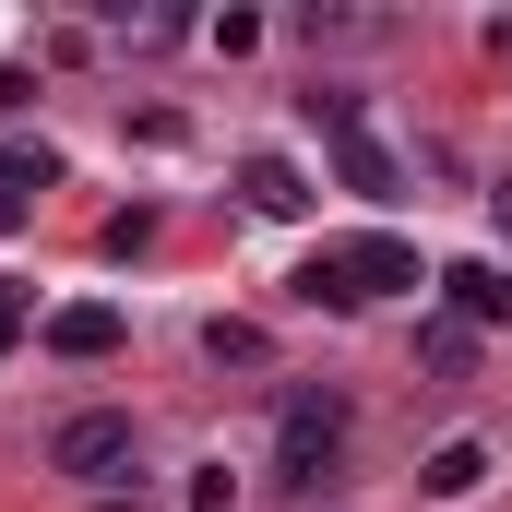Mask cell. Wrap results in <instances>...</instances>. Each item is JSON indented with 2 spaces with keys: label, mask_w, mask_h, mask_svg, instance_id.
<instances>
[{
  "label": "cell",
  "mask_w": 512,
  "mask_h": 512,
  "mask_svg": "<svg viewBox=\"0 0 512 512\" xmlns=\"http://www.w3.org/2000/svg\"><path fill=\"white\" fill-rule=\"evenodd\" d=\"M393 286H417V251L405 239H334V251H310L298 262V298L310 310H370V298H393Z\"/></svg>",
  "instance_id": "6da1fadb"
},
{
  "label": "cell",
  "mask_w": 512,
  "mask_h": 512,
  "mask_svg": "<svg viewBox=\"0 0 512 512\" xmlns=\"http://www.w3.org/2000/svg\"><path fill=\"white\" fill-rule=\"evenodd\" d=\"M334 453H346V393H334V382H298L286 417H274V489H322Z\"/></svg>",
  "instance_id": "7a4b0ae2"
},
{
  "label": "cell",
  "mask_w": 512,
  "mask_h": 512,
  "mask_svg": "<svg viewBox=\"0 0 512 512\" xmlns=\"http://www.w3.org/2000/svg\"><path fill=\"white\" fill-rule=\"evenodd\" d=\"M131 453H143V429H131L120 405H84V417H60V441H48L60 477H120Z\"/></svg>",
  "instance_id": "3957f363"
},
{
  "label": "cell",
  "mask_w": 512,
  "mask_h": 512,
  "mask_svg": "<svg viewBox=\"0 0 512 512\" xmlns=\"http://www.w3.org/2000/svg\"><path fill=\"white\" fill-rule=\"evenodd\" d=\"M334 179H346L358 203H393V191H405V167H393V143H370V120L334 131Z\"/></svg>",
  "instance_id": "277c9868"
},
{
  "label": "cell",
  "mask_w": 512,
  "mask_h": 512,
  "mask_svg": "<svg viewBox=\"0 0 512 512\" xmlns=\"http://www.w3.org/2000/svg\"><path fill=\"white\" fill-rule=\"evenodd\" d=\"M48 346L60 358H120V310L108 298H72V310H48Z\"/></svg>",
  "instance_id": "5b68a950"
},
{
  "label": "cell",
  "mask_w": 512,
  "mask_h": 512,
  "mask_svg": "<svg viewBox=\"0 0 512 512\" xmlns=\"http://www.w3.org/2000/svg\"><path fill=\"white\" fill-rule=\"evenodd\" d=\"M441 298H453V322H512V274L501 262H453Z\"/></svg>",
  "instance_id": "8992f818"
},
{
  "label": "cell",
  "mask_w": 512,
  "mask_h": 512,
  "mask_svg": "<svg viewBox=\"0 0 512 512\" xmlns=\"http://www.w3.org/2000/svg\"><path fill=\"white\" fill-rule=\"evenodd\" d=\"M239 203H251V215H310V179H298L286 155H239Z\"/></svg>",
  "instance_id": "52a82bcc"
},
{
  "label": "cell",
  "mask_w": 512,
  "mask_h": 512,
  "mask_svg": "<svg viewBox=\"0 0 512 512\" xmlns=\"http://www.w3.org/2000/svg\"><path fill=\"white\" fill-rule=\"evenodd\" d=\"M477 477H489V441H441V453L417 465V489H429V501H465Z\"/></svg>",
  "instance_id": "ba28073f"
},
{
  "label": "cell",
  "mask_w": 512,
  "mask_h": 512,
  "mask_svg": "<svg viewBox=\"0 0 512 512\" xmlns=\"http://www.w3.org/2000/svg\"><path fill=\"white\" fill-rule=\"evenodd\" d=\"M203 358H215V370H262L274 346H262V322H203Z\"/></svg>",
  "instance_id": "9c48e42d"
},
{
  "label": "cell",
  "mask_w": 512,
  "mask_h": 512,
  "mask_svg": "<svg viewBox=\"0 0 512 512\" xmlns=\"http://www.w3.org/2000/svg\"><path fill=\"white\" fill-rule=\"evenodd\" d=\"M417 358H429L441 382H453V370H477V322H429V334H417Z\"/></svg>",
  "instance_id": "30bf717a"
},
{
  "label": "cell",
  "mask_w": 512,
  "mask_h": 512,
  "mask_svg": "<svg viewBox=\"0 0 512 512\" xmlns=\"http://www.w3.org/2000/svg\"><path fill=\"white\" fill-rule=\"evenodd\" d=\"M48 179H60V155H48V143H36V155H0V191H12V203H36Z\"/></svg>",
  "instance_id": "8fae6325"
},
{
  "label": "cell",
  "mask_w": 512,
  "mask_h": 512,
  "mask_svg": "<svg viewBox=\"0 0 512 512\" xmlns=\"http://www.w3.org/2000/svg\"><path fill=\"white\" fill-rule=\"evenodd\" d=\"M191 512H239V489H227V465H191Z\"/></svg>",
  "instance_id": "7c38bea8"
},
{
  "label": "cell",
  "mask_w": 512,
  "mask_h": 512,
  "mask_svg": "<svg viewBox=\"0 0 512 512\" xmlns=\"http://www.w3.org/2000/svg\"><path fill=\"white\" fill-rule=\"evenodd\" d=\"M12 334H24V298H0V358H12Z\"/></svg>",
  "instance_id": "4fadbf2b"
},
{
  "label": "cell",
  "mask_w": 512,
  "mask_h": 512,
  "mask_svg": "<svg viewBox=\"0 0 512 512\" xmlns=\"http://www.w3.org/2000/svg\"><path fill=\"white\" fill-rule=\"evenodd\" d=\"M489 227H501V239H512V179H501V191H489Z\"/></svg>",
  "instance_id": "5bb4252c"
},
{
  "label": "cell",
  "mask_w": 512,
  "mask_h": 512,
  "mask_svg": "<svg viewBox=\"0 0 512 512\" xmlns=\"http://www.w3.org/2000/svg\"><path fill=\"white\" fill-rule=\"evenodd\" d=\"M489 48H501V60H512V12H501V24H489Z\"/></svg>",
  "instance_id": "9a60e30c"
},
{
  "label": "cell",
  "mask_w": 512,
  "mask_h": 512,
  "mask_svg": "<svg viewBox=\"0 0 512 512\" xmlns=\"http://www.w3.org/2000/svg\"><path fill=\"white\" fill-rule=\"evenodd\" d=\"M0 227H24V203H12V191H0Z\"/></svg>",
  "instance_id": "2e32d148"
}]
</instances>
